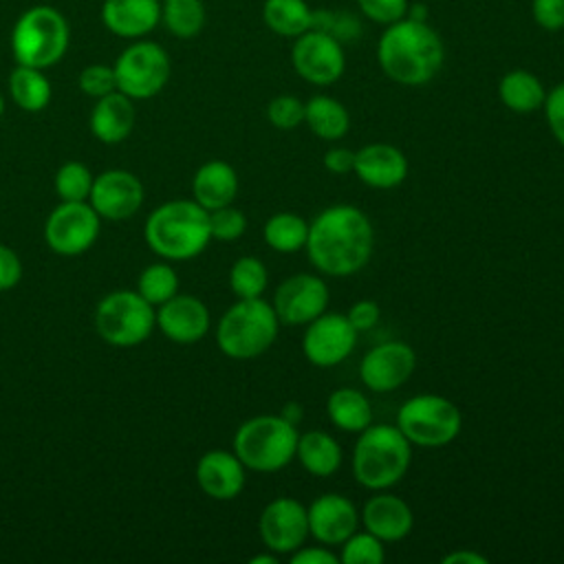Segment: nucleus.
<instances>
[{
    "mask_svg": "<svg viewBox=\"0 0 564 564\" xmlns=\"http://www.w3.org/2000/svg\"><path fill=\"white\" fill-rule=\"evenodd\" d=\"M544 119L553 134V139L564 148V82L555 84L551 90H546L544 104Z\"/></svg>",
    "mask_w": 564,
    "mask_h": 564,
    "instance_id": "nucleus-43",
    "label": "nucleus"
},
{
    "mask_svg": "<svg viewBox=\"0 0 564 564\" xmlns=\"http://www.w3.org/2000/svg\"><path fill=\"white\" fill-rule=\"evenodd\" d=\"M152 253L167 262L192 260L200 256L209 240V212L194 198H176L150 212L143 227Z\"/></svg>",
    "mask_w": 564,
    "mask_h": 564,
    "instance_id": "nucleus-3",
    "label": "nucleus"
},
{
    "mask_svg": "<svg viewBox=\"0 0 564 564\" xmlns=\"http://www.w3.org/2000/svg\"><path fill=\"white\" fill-rule=\"evenodd\" d=\"M9 46L15 64L46 70L62 62L70 46L68 20L53 4H33L13 22Z\"/></svg>",
    "mask_w": 564,
    "mask_h": 564,
    "instance_id": "nucleus-5",
    "label": "nucleus"
},
{
    "mask_svg": "<svg viewBox=\"0 0 564 564\" xmlns=\"http://www.w3.org/2000/svg\"><path fill=\"white\" fill-rule=\"evenodd\" d=\"M258 533L267 551H273L275 555H291L308 538L306 507L291 496L273 498L260 511Z\"/></svg>",
    "mask_w": 564,
    "mask_h": 564,
    "instance_id": "nucleus-15",
    "label": "nucleus"
},
{
    "mask_svg": "<svg viewBox=\"0 0 564 564\" xmlns=\"http://www.w3.org/2000/svg\"><path fill=\"white\" fill-rule=\"evenodd\" d=\"M209 231H212V240H220V242L238 240L247 231V216L234 205L212 209Z\"/></svg>",
    "mask_w": 564,
    "mask_h": 564,
    "instance_id": "nucleus-39",
    "label": "nucleus"
},
{
    "mask_svg": "<svg viewBox=\"0 0 564 564\" xmlns=\"http://www.w3.org/2000/svg\"><path fill=\"white\" fill-rule=\"evenodd\" d=\"M117 90L130 99H152L170 82L172 62L167 51L152 40H132L112 64Z\"/></svg>",
    "mask_w": 564,
    "mask_h": 564,
    "instance_id": "nucleus-10",
    "label": "nucleus"
},
{
    "mask_svg": "<svg viewBox=\"0 0 564 564\" xmlns=\"http://www.w3.org/2000/svg\"><path fill=\"white\" fill-rule=\"evenodd\" d=\"M295 458L300 460L302 469L311 476L326 478L333 476L344 460V449L335 436L324 430H308L297 436Z\"/></svg>",
    "mask_w": 564,
    "mask_h": 564,
    "instance_id": "nucleus-26",
    "label": "nucleus"
},
{
    "mask_svg": "<svg viewBox=\"0 0 564 564\" xmlns=\"http://www.w3.org/2000/svg\"><path fill=\"white\" fill-rule=\"evenodd\" d=\"M379 315H381V308H379V304H377L375 300H357V302L348 308V313H346L348 322L355 326L357 333L370 330L372 326H377Z\"/></svg>",
    "mask_w": 564,
    "mask_h": 564,
    "instance_id": "nucleus-46",
    "label": "nucleus"
},
{
    "mask_svg": "<svg viewBox=\"0 0 564 564\" xmlns=\"http://www.w3.org/2000/svg\"><path fill=\"white\" fill-rule=\"evenodd\" d=\"M293 564H337L339 555H335L326 544L322 546H300L291 555Z\"/></svg>",
    "mask_w": 564,
    "mask_h": 564,
    "instance_id": "nucleus-47",
    "label": "nucleus"
},
{
    "mask_svg": "<svg viewBox=\"0 0 564 564\" xmlns=\"http://www.w3.org/2000/svg\"><path fill=\"white\" fill-rule=\"evenodd\" d=\"M207 13L203 0H163L161 24L181 40L196 37L205 26Z\"/></svg>",
    "mask_w": 564,
    "mask_h": 564,
    "instance_id": "nucleus-33",
    "label": "nucleus"
},
{
    "mask_svg": "<svg viewBox=\"0 0 564 564\" xmlns=\"http://www.w3.org/2000/svg\"><path fill=\"white\" fill-rule=\"evenodd\" d=\"M487 555L474 549H456L441 557V564H487Z\"/></svg>",
    "mask_w": 564,
    "mask_h": 564,
    "instance_id": "nucleus-49",
    "label": "nucleus"
},
{
    "mask_svg": "<svg viewBox=\"0 0 564 564\" xmlns=\"http://www.w3.org/2000/svg\"><path fill=\"white\" fill-rule=\"evenodd\" d=\"M77 86L86 97L99 99L108 93L117 90V77H115V68L110 64H88L82 68L79 77H77Z\"/></svg>",
    "mask_w": 564,
    "mask_h": 564,
    "instance_id": "nucleus-41",
    "label": "nucleus"
},
{
    "mask_svg": "<svg viewBox=\"0 0 564 564\" xmlns=\"http://www.w3.org/2000/svg\"><path fill=\"white\" fill-rule=\"evenodd\" d=\"M359 520L364 529L377 535L383 544L408 538L414 527V513L410 505L394 494H386V489L366 500Z\"/></svg>",
    "mask_w": 564,
    "mask_h": 564,
    "instance_id": "nucleus-23",
    "label": "nucleus"
},
{
    "mask_svg": "<svg viewBox=\"0 0 564 564\" xmlns=\"http://www.w3.org/2000/svg\"><path fill=\"white\" fill-rule=\"evenodd\" d=\"M2 115H4V97L0 93V119H2Z\"/></svg>",
    "mask_w": 564,
    "mask_h": 564,
    "instance_id": "nucleus-53",
    "label": "nucleus"
},
{
    "mask_svg": "<svg viewBox=\"0 0 564 564\" xmlns=\"http://www.w3.org/2000/svg\"><path fill=\"white\" fill-rule=\"evenodd\" d=\"M357 346V330L341 313L324 311L306 324L302 352L317 368H333L350 357Z\"/></svg>",
    "mask_w": 564,
    "mask_h": 564,
    "instance_id": "nucleus-14",
    "label": "nucleus"
},
{
    "mask_svg": "<svg viewBox=\"0 0 564 564\" xmlns=\"http://www.w3.org/2000/svg\"><path fill=\"white\" fill-rule=\"evenodd\" d=\"M328 284L315 273H295L284 278L273 293V311L284 326H306L328 306Z\"/></svg>",
    "mask_w": 564,
    "mask_h": 564,
    "instance_id": "nucleus-13",
    "label": "nucleus"
},
{
    "mask_svg": "<svg viewBox=\"0 0 564 564\" xmlns=\"http://www.w3.org/2000/svg\"><path fill=\"white\" fill-rule=\"evenodd\" d=\"M324 167L330 172V174H348L352 172L355 167V152L348 150V148H330L326 150L324 154Z\"/></svg>",
    "mask_w": 564,
    "mask_h": 564,
    "instance_id": "nucleus-48",
    "label": "nucleus"
},
{
    "mask_svg": "<svg viewBox=\"0 0 564 564\" xmlns=\"http://www.w3.org/2000/svg\"><path fill=\"white\" fill-rule=\"evenodd\" d=\"M498 97L507 110L516 115H531L542 108L546 88L535 73L527 68H513L500 77Z\"/></svg>",
    "mask_w": 564,
    "mask_h": 564,
    "instance_id": "nucleus-27",
    "label": "nucleus"
},
{
    "mask_svg": "<svg viewBox=\"0 0 564 564\" xmlns=\"http://www.w3.org/2000/svg\"><path fill=\"white\" fill-rule=\"evenodd\" d=\"M394 425L412 447L438 449L456 441L463 430V414L447 397L423 392L399 405Z\"/></svg>",
    "mask_w": 564,
    "mask_h": 564,
    "instance_id": "nucleus-8",
    "label": "nucleus"
},
{
    "mask_svg": "<svg viewBox=\"0 0 564 564\" xmlns=\"http://www.w3.org/2000/svg\"><path fill=\"white\" fill-rule=\"evenodd\" d=\"M357 7L370 22L388 26L405 18L410 2L408 0H357Z\"/></svg>",
    "mask_w": 564,
    "mask_h": 564,
    "instance_id": "nucleus-42",
    "label": "nucleus"
},
{
    "mask_svg": "<svg viewBox=\"0 0 564 564\" xmlns=\"http://www.w3.org/2000/svg\"><path fill=\"white\" fill-rule=\"evenodd\" d=\"M408 159L392 143H368L355 152L352 174L372 189L399 187L408 176Z\"/></svg>",
    "mask_w": 564,
    "mask_h": 564,
    "instance_id": "nucleus-21",
    "label": "nucleus"
},
{
    "mask_svg": "<svg viewBox=\"0 0 564 564\" xmlns=\"http://www.w3.org/2000/svg\"><path fill=\"white\" fill-rule=\"evenodd\" d=\"M408 18L412 20H421V22H430V13H427V7L423 2H414L408 7Z\"/></svg>",
    "mask_w": 564,
    "mask_h": 564,
    "instance_id": "nucleus-51",
    "label": "nucleus"
},
{
    "mask_svg": "<svg viewBox=\"0 0 564 564\" xmlns=\"http://www.w3.org/2000/svg\"><path fill=\"white\" fill-rule=\"evenodd\" d=\"M101 216L88 200H59L44 220V242L53 253L73 258L86 253L97 242Z\"/></svg>",
    "mask_w": 564,
    "mask_h": 564,
    "instance_id": "nucleus-11",
    "label": "nucleus"
},
{
    "mask_svg": "<svg viewBox=\"0 0 564 564\" xmlns=\"http://www.w3.org/2000/svg\"><path fill=\"white\" fill-rule=\"evenodd\" d=\"M262 22L280 37H297L313 29V9L306 0H264Z\"/></svg>",
    "mask_w": 564,
    "mask_h": 564,
    "instance_id": "nucleus-31",
    "label": "nucleus"
},
{
    "mask_svg": "<svg viewBox=\"0 0 564 564\" xmlns=\"http://www.w3.org/2000/svg\"><path fill=\"white\" fill-rule=\"evenodd\" d=\"M137 291L156 308L178 293V273L167 260L148 264L137 278Z\"/></svg>",
    "mask_w": 564,
    "mask_h": 564,
    "instance_id": "nucleus-35",
    "label": "nucleus"
},
{
    "mask_svg": "<svg viewBox=\"0 0 564 564\" xmlns=\"http://www.w3.org/2000/svg\"><path fill=\"white\" fill-rule=\"evenodd\" d=\"M377 62L394 84L423 86L443 68L445 46L430 22L405 15L383 29L377 42Z\"/></svg>",
    "mask_w": 564,
    "mask_h": 564,
    "instance_id": "nucleus-2",
    "label": "nucleus"
},
{
    "mask_svg": "<svg viewBox=\"0 0 564 564\" xmlns=\"http://www.w3.org/2000/svg\"><path fill=\"white\" fill-rule=\"evenodd\" d=\"M267 119L278 130H293L304 123V101L295 95H278L267 104Z\"/></svg>",
    "mask_w": 564,
    "mask_h": 564,
    "instance_id": "nucleus-40",
    "label": "nucleus"
},
{
    "mask_svg": "<svg viewBox=\"0 0 564 564\" xmlns=\"http://www.w3.org/2000/svg\"><path fill=\"white\" fill-rule=\"evenodd\" d=\"M280 330L271 302L262 297L236 300L218 319L216 344L229 359L247 361L264 355Z\"/></svg>",
    "mask_w": 564,
    "mask_h": 564,
    "instance_id": "nucleus-6",
    "label": "nucleus"
},
{
    "mask_svg": "<svg viewBox=\"0 0 564 564\" xmlns=\"http://www.w3.org/2000/svg\"><path fill=\"white\" fill-rule=\"evenodd\" d=\"M22 280V260L20 256L0 242V293L11 291Z\"/></svg>",
    "mask_w": 564,
    "mask_h": 564,
    "instance_id": "nucleus-45",
    "label": "nucleus"
},
{
    "mask_svg": "<svg viewBox=\"0 0 564 564\" xmlns=\"http://www.w3.org/2000/svg\"><path fill=\"white\" fill-rule=\"evenodd\" d=\"M304 123L324 141H339L350 130V115L346 106L330 95H313L304 101Z\"/></svg>",
    "mask_w": 564,
    "mask_h": 564,
    "instance_id": "nucleus-28",
    "label": "nucleus"
},
{
    "mask_svg": "<svg viewBox=\"0 0 564 564\" xmlns=\"http://www.w3.org/2000/svg\"><path fill=\"white\" fill-rule=\"evenodd\" d=\"M339 562L344 564H383L386 546L370 531H355L339 544Z\"/></svg>",
    "mask_w": 564,
    "mask_h": 564,
    "instance_id": "nucleus-37",
    "label": "nucleus"
},
{
    "mask_svg": "<svg viewBox=\"0 0 564 564\" xmlns=\"http://www.w3.org/2000/svg\"><path fill=\"white\" fill-rule=\"evenodd\" d=\"M297 425L280 414H258L242 421L234 434V454L251 471L273 474L295 458Z\"/></svg>",
    "mask_w": 564,
    "mask_h": 564,
    "instance_id": "nucleus-7",
    "label": "nucleus"
},
{
    "mask_svg": "<svg viewBox=\"0 0 564 564\" xmlns=\"http://www.w3.org/2000/svg\"><path fill=\"white\" fill-rule=\"evenodd\" d=\"M313 29H319L341 44L352 42L361 35V24L352 13L335 9H313Z\"/></svg>",
    "mask_w": 564,
    "mask_h": 564,
    "instance_id": "nucleus-38",
    "label": "nucleus"
},
{
    "mask_svg": "<svg viewBox=\"0 0 564 564\" xmlns=\"http://www.w3.org/2000/svg\"><path fill=\"white\" fill-rule=\"evenodd\" d=\"M212 326L207 304L189 293H176L161 306H156V328L165 339L174 344H196Z\"/></svg>",
    "mask_w": 564,
    "mask_h": 564,
    "instance_id": "nucleus-18",
    "label": "nucleus"
},
{
    "mask_svg": "<svg viewBox=\"0 0 564 564\" xmlns=\"http://www.w3.org/2000/svg\"><path fill=\"white\" fill-rule=\"evenodd\" d=\"M156 328V308L134 289H121L104 295L95 308L97 335L117 348L143 344Z\"/></svg>",
    "mask_w": 564,
    "mask_h": 564,
    "instance_id": "nucleus-9",
    "label": "nucleus"
},
{
    "mask_svg": "<svg viewBox=\"0 0 564 564\" xmlns=\"http://www.w3.org/2000/svg\"><path fill=\"white\" fill-rule=\"evenodd\" d=\"M280 416H284L286 421H291L293 425H297V423L302 421V416H304V410H302V405H300L297 401H289V403H284Z\"/></svg>",
    "mask_w": 564,
    "mask_h": 564,
    "instance_id": "nucleus-50",
    "label": "nucleus"
},
{
    "mask_svg": "<svg viewBox=\"0 0 564 564\" xmlns=\"http://www.w3.org/2000/svg\"><path fill=\"white\" fill-rule=\"evenodd\" d=\"M531 15L540 29L557 33L564 29V0H531Z\"/></svg>",
    "mask_w": 564,
    "mask_h": 564,
    "instance_id": "nucleus-44",
    "label": "nucleus"
},
{
    "mask_svg": "<svg viewBox=\"0 0 564 564\" xmlns=\"http://www.w3.org/2000/svg\"><path fill=\"white\" fill-rule=\"evenodd\" d=\"M194 478L207 498L225 502L242 494L247 482V467L234 454V449H209L196 460Z\"/></svg>",
    "mask_w": 564,
    "mask_h": 564,
    "instance_id": "nucleus-20",
    "label": "nucleus"
},
{
    "mask_svg": "<svg viewBox=\"0 0 564 564\" xmlns=\"http://www.w3.org/2000/svg\"><path fill=\"white\" fill-rule=\"evenodd\" d=\"M414 348L405 341L390 339L366 350L359 364V379L372 392H392L414 375Z\"/></svg>",
    "mask_w": 564,
    "mask_h": 564,
    "instance_id": "nucleus-16",
    "label": "nucleus"
},
{
    "mask_svg": "<svg viewBox=\"0 0 564 564\" xmlns=\"http://www.w3.org/2000/svg\"><path fill=\"white\" fill-rule=\"evenodd\" d=\"M249 564H278V555H275L273 551H269V553H260V555L249 557Z\"/></svg>",
    "mask_w": 564,
    "mask_h": 564,
    "instance_id": "nucleus-52",
    "label": "nucleus"
},
{
    "mask_svg": "<svg viewBox=\"0 0 564 564\" xmlns=\"http://www.w3.org/2000/svg\"><path fill=\"white\" fill-rule=\"evenodd\" d=\"M262 238L267 247L278 253H297L306 245L308 223L300 214L278 212L267 218L262 227Z\"/></svg>",
    "mask_w": 564,
    "mask_h": 564,
    "instance_id": "nucleus-32",
    "label": "nucleus"
},
{
    "mask_svg": "<svg viewBox=\"0 0 564 564\" xmlns=\"http://www.w3.org/2000/svg\"><path fill=\"white\" fill-rule=\"evenodd\" d=\"M410 463L412 445L390 423H370L361 430L350 458L355 480L370 491L394 487L408 474Z\"/></svg>",
    "mask_w": 564,
    "mask_h": 564,
    "instance_id": "nucleus-4",
    "label": "nucleus"
},
{
    "mask_svg": "<svg viewBox=\"0 0 564 564\" xmlns=\"http://www.w3.org/2000/svg\"><path fill=\"white\" fill-rule=\"evenodd\" d=\"M375 247L370 218L355 205L339 203L324 207L308 223L306 256L328 278H346L361 271Z\"/></svg>",
    "mask_w": 564,
    "mask_h": 564,
    "instance_id": "nucleus-1",
    "label": "nucleus"
},
{
    "mask_svg": "<svg viewBox=\"0 0 564 564\" xmlns=\"http://www.w3.org/2000/svg\"><path fill=\"white\" fill-rule=\"evenodd\" d=\"M238 194V174L234 165L220 159L203 163L192 176V198L207 212L231 205Z\"/></svg>",
    "mask_w": 564,
    "mask_h": 564,
    "instance_id": "nucleus-25",
    "label": "nucleus"
},
{
    "mask_svg": "<svg viewBox=\"0 0 564 564\" xmlns=\"http://www.w3.org/2000/svg\"><path fill=\"white\" fill-rule=\"evenodd\" d=\"M93 181H95V174L90 172L88 165H84L82 161H66L55 172L53 187L59 200L79 203V200H88Z\"/></svg>",
    "mask_w": 564,
    "mask_h": 564,
    "instance_id": "nucleus-36",
    "label": "nucleus"
},
{
    "mask_svg": "<svg viewBox=\"0 0 564 564\" xmlns=\"http://www.w3.org/2000/svg\"><path fill=\"white\" fill-rule=\"evenodd\" d=\"M291 64L304 82L313 86H330L341 79L346 70L344 44L319 29H308L295 37L291 46Z\"/></svg>",
    "mask_w": 564,
    "mask_h": 564,
    "instance_id": "nucleus-12",
    "label": "nucleus"
},
{
    "mask_svg": "<svg viewBox=\"0 0 564 564\" xmlns=\"http://www.w3.org/2000/svg\"><path fill=\"white\" fill-rule=\"evenodd\" d=\"M99 20L121 40H141L161 24V0H104Z\"/></svg>",
    "mask_w": 564,
    "mask_h": 564,
    "instance_id": "nucleus-22",
    "label": "nucleus"
},
{
    "mask_svg": "<svg viewBox=\"0 0 564 564\" xmlns=\"http://www.w3.org/2000/svg\"><path fill=\"white\" fill-rule=\"evenodd\" d=\"M326 414L330 423L348 434H359L372 423V405L357 388H337L326 399Z\"/></svg>",
    "mask_w": 564,
    "mask_h": 564,
    "instance_id": "nucleus-29",
    "label": "nucleus"
},
{
    "mask_svg": "<svg viewBox=\"0 0 564 564\" xmlns=\"http://www.w3.org/2000/svg\"><path fill=\"white\" fill-rule=\"evenodd\" d=\"M9 97L24 112H42L53 97V88L42 68L15 64L9 73Z\"/></svg>",
    "mask_w": 564,
    "mask_h": 564,
    "instance_id": "nucleus-30",
    "label": "nucleus"
},
{
    "mask_svg": "<svg viewBox=\"0 0 564 564\" xmlns=\"http://www.w3.org/2000/svg\"><path fill=\"white\" fill-rule=\"evenodd\" d=\"M308 535L319 544L339 546L359 529V511L350 498L337 491L317 496L308 507Z\"/></svg>",
    "mask_w": 564,
    "mask_h": 564,
    "instance_id": "nucleus-19",
    "label": "nucleus"
},
{
    "mask_svg": "<svg viewBox=\"0 0 564 564\" xmlns=\"http://www.w3.org/2000/svg\"><path fill=\"white\" fill-rule=\"evenodd\" d=\"M269 286V271L256 256L238 258L229 269V289L238 300L262 297Z\"/></svg>",
    "mask_w": 564,
    "mask_h": 564,
    "instance_id": "nucleus-34",
    "label": "nucleus"
},
{
    "mask_svg": "<svg viewBox=\"0 0 564 564\" xmlns=\"http://www.w3.org/2000/svg\"><path fill=\"white\" fill-rule=\"evenodd\" d=\"M134 121H137L134 99H130L119 90L95 99V106L88 117L93 137L106 145L126 141L134 128Z\"/></svg>",
    "mask_w": 564,
    "mask_h": 564,
    "instance_id": "nucleus-24",
    "label": "nucleus"
},
{
    "mask_svg": "<svg viewBox=\"0 0 564 564\" xmlns=\"http://www.w3.org/2000/svg\"><path fill=\"white\" fill-rule=\"evenodd\" d=\"M145 198L143 183L128 170H106L95 176L88 203L101 216V220H128L132 218Z\"/></svg>",
    "mask_w": 564,
    "mask_h": 564,
    "instance_id": "nucleus-17",
    "label": "nucleus"
}]
</instances>
